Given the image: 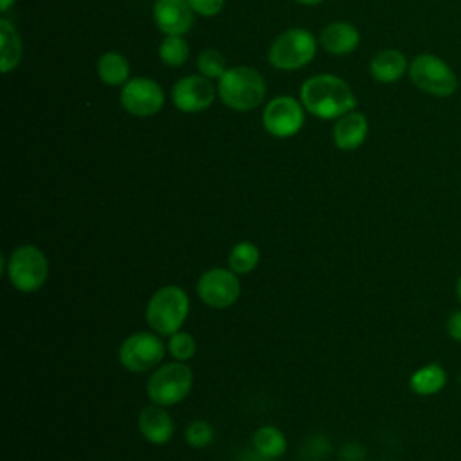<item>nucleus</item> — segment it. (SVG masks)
I'll use <instances>...</instances> for the list:
<instances>
[{
	"mask_svg": "<svg viewBox=\"0 0 461 461\" xmlns=\"http://www.w3.org/2000/svg\"><path fill=\"white\" fill-rule=\"evenodd\" d=\"M303 106L319 119H339L357 104L349 85L331 74H319L301 86Z\"/></svg>",
	"mask_w": 461,
	"mask_h": 461,
	"instance_id": "1",
	"label": "nucleus"
},
{
	"mask_svg": "<svg viewBox=\"0 0 461 461\" xmlns=\"http://www.w3.org/2000/svg\"><path fill=\"white\" fill-rule=\"evenodd\" d=\"M187 315L189 297L185 290L176 285H166L155 290L144 310L146 324L160 337H169L182 330Z\"/></svg>",
	"mask_w": 461,
	"mask_h": 461,
	"instance_id": "2",
	"label": "nucleus"
},
{
	"mask_svg": "<svg viewBox=\"0 0 461 461\" xmlns=\"http://www.w3.org/2000/svg\"><path fill=\"white\" fill-rule=\"evenodd\" d=\"M2 272L11 286L22 294L38 292L49 277V259L36 245H20L9 256H2Z\"/></svg>",
	"mask_w": 461,
	"mask_h": 461,
	"instance_id": "3",
	"label": "nucleus"
},
{
	"mask_svg": "<svg viewBox=\"0 0 461 461\" xmlns=\"http://www.w3.org/2000/svg\"><path fill=\"white\" fill-rule=\"evenodd\" d=\"M265 79L250 67H232L218 81V95L225 106L247 112L254 110L265 99Z\"/></svg>",
	"mask_w": 461,
	"mask_h": 461,
	"instance_id": "4",
	"label": "nucleus"
},
{
	"mask_svg": "<svg viewBox=\"0 0 461 461\" xmlns=\"http://www.w3.org/2000/svg\"><path fill=\"white\" fill-rule=\"evenodd\" d=\"M193 371L185 362H167L151 371L146 382V394L151 403L171 407L187 398L193 389Z\"/></svg>",
	"mask_w": 461,
	"mask_h": 461,
	"instance_id": "5",
	"label": "nucleus"
},
{
	"mask_svg": "<svg viewBox=\"0 0 461 461\" xmlns=\"http://www.w3.org/2000/svg\"><path fill=\"white\" fill-rule=\"evenodd\" d=\"M409 77L416 88L434 97H448L457 90L456 72L436 54H418L409 65Z\"/></svg>",
	"mask_w": 461,
	"mask_h": 461,
	"instance_id": "6",
	"label": "nucleus"
},
{
	"mask_svg": "<svg viewBox=\"0 0 461 461\" xmlns=\"http://www.w3.org/2000/svg\"><path fill=\"white\" fill-rule=\"evenodd\" d=\"M166 342L155 331H135L119 346V362L130 373H148L158 367L166 355Z\"/></svg>",
	"mask_w": 461,
	"mask_h": 461,
	"instance_id": "7",
	"label": "nucleus"
},
{
	"mask_svg": "<svg viewBox=\"0 0 461 461\" xmlns=\"http://www.w3.org/2000/svg\"><path fill=\"white\" fill-rule=\"evenodd\" d=\"M315 38L306 29L281 32L268 49V63L279 70H295L308 65L315 56Z\"/></svg>",
	"mask_w": 461,
	"mask_h": 461,
	"instance_id": "8",
	"label": "nucleus"
},
{
	"mask_svg": "<svg viewBox=\"0 0 461 461\" xmlns=\"http://www.w3.org/2000/svg\"><path fill=\"white\" fill-rule=\"evenodd\" d=\"M240 294L241 285L238 274H234L229 267H212L196 281L198 299L212 310L230 308L238 301Z\"/></svg>",
	"mask_w": 461,
	"mask_h": 461,
	"instance_id": "9",
	"label": "nucleus"
},
{
	"mask_svg": "<svg viewBox=\"0 0 461 461\" xmlns=\"http://www.w3.org/2000/svg\"><path fill=\"white\" fill-rule=\"evenodd\" d=\"M304 115L299 101L288 95L274 97L263 110L265 130L279 139L294 137L303 128Z\"/></svg>",
	"mask_w": 461,
	"mask_h": 461,
	"instance_id": "10",
	"label": "nucleus"
},
{
	"mask_svg": "<svg viewBox=\"0 0 461 461\" xmlns=\"http://www.w3.org/2000/svg\"><path fill=\"white\" fill-rule=\"evenodd\" d=\"M121 103L128 113L135 117H149L162 108L164 92L153 79L133 77L124 83Z\"/></svg>",
	"mask_w": 461,
	"mask_h": 461,
	"instance_id": "11",
	"label": "nucleus"
},
{
	"mask_svg": "<svg viewBox=\"0 0 461 461\" xmlns=\"http://www.w3.org/2000/svg\"><path fill=\"white\" fill-rule=\"evenodd\" d=\"M214 86L205 76H187L176 81L171 97L173 104L187 113L205 110L214 101Z\"/></svg>",
	"mask_w": 461,
	"mask_h": 461,
	"instance_id": "12",
	"label": "nucleus"
},
{
	"mask_svg": "<svg viewBox=\"0 0 461 461\" xmlns=\"http://www.w3.org/2000/svg\"><path fill=\"white\" fill-rule=\"evenodd\" d=\"M193 9L187 0H157L153 20L166 36H182L193 25Z\"/></svg>",
	"mask_w": 461,
	"mask_h": 461,
	"instance_id": "13",
	"label": "nucleus"
},
{
	"mask_svg": "<svg viewBox=\"0 0 461 461\" xmlns=\"http://www.w3.org/2000/svg\"><path fill=\"white\" fill-rule=\"evenodd\" d=\"M137 427H139L140 436L148 443L158 445V447L169 443L173 438V432H175L173 416L166 411V407L157 405V403H151L139 412Z\"/></svg>",
	"mask_w": 461,
	"mask_h": 461,
	"instance_id": "14",
	"label": "nucleus"
},
{
	"mask_svg": "<svg viewBox=\"0 0 461 461\" xmlns=\"http://www.w3.org/2000/svg\"><path fill=\"white\" fill-rule=\"evenodd\" d=\"M367 119L362 112H348L339 117L333 126V140L339 149L353 151L360 148L367 137Z\"/></svg>",
	"mask_w": 461,
	"mask_h": 461,
	"instance_id": "15",
	"label": "nucleus"
},
{
	"mask_svg": "<svg viewBox=\"0 0 461 461\" xmlns=\"http://www.w3.org/2000/svg\"><path fill=\"white\" fill-rule=\"evenodd\" d=\"M360 41V34L355 25L348 22H335L322 29L321 32V45L330 54H349L357 49Z\"/></svg>",
	"mask_w": 461,
	"mask_h": 461,
	"instance_id": "16",
	"label": "nucleus"
},
{
	"mask_svg": "<svg viewBox=\"0 0 461 461\" xmlns=\"http://www.w3.org/2000/svg\"><path fill=\"white\" fill-rule=\"evenodd\" d=\"M447 382L448 375L438 362L423 364L409 376V387L418 396H434L445 389Z\"/></svg>",
	"mask_w": 461,
	"mask_h": 461,
	"instance_id": "17",
	"label": "nucleus"
},
{
	"mask_svg": "<svg viewBox=\"0 0 461 461\" xmlns=\"http://www.w3.org/2000/svg\"><path fill=\"white\" fill-rule=\"evenodd\" d=\"M407 58L396 49L376 52L369 63L371 76L380 83H394L407 72Z\"/></svg>",
	"mask_w": 461,
	"mask_h": 461,
	"instance_id": "18",
	"label": "nucleus"
},
{
	"mask_svg": "<svg viewBox=\"0 0 461 461\" xmlns=\"http://www.w3.org/2000/svg\"><path fill=\"white\" fill-rule=\"evenodd\" d=\"M254 450L267 459H279L286 452V436L274 425H261L252 434Z\"/></svg>",
	"mask_w": 461,
	"mask_h": 461,
	"instance_id": "19",
	"label": "nucleus"
},
{
	"mask_svg": "<svg viewBox=\"0 0 461 461\" xmlns=\"http://www.w3.org/2000/svg\"><path fill=\"white\" fill-rule=\"evenodd\" d=\"M22 58V40L11 22L0 20V65L2 72H11Z\"/></svg>",
	"mask_w": 461,
	"mask_h": 461,
	"instance_id": "20",
	"label": "nucleus"
},
{
	"mask_svg": "<svg viewBox=\"0 0 461 461\" xmlns=\"http://www.w3.org/2000/svg\"><path fill=\"white\" fill-rule=\"evenodd\" d=\"M97 76L110 86L124 85L130 76V65L119 52H106L97 61Z\"/></svg>",
	"mask_w": 461,
	"mask_h": 461,
	"instance_id": "21",
	"label": "nucleus"
},
{
	"mask_svg": "<svg viewBox=\"0 0 461 461\" xmlns=\"http://www.w3.org/2000/svg\"><path fill=\"white\" fill-rule=\"evenodd\" d=\"M259 259H261V252L256 243L240 241L230 249V252L227 256V267L234 274L243 276V274H250L252 270H256V267L259 265Z\"/></svg>",
	"mask_w": 461,
	"mask_h": 461,
	"instance_id": "22",
	"label": "nucleus"
},
{
	"mask_svg": "<svg viewBox=\"0 0 461 461\" xmlns=\"http://www.w3.org/2000/svg\"><path fill=\"white\" fill-rule=\"evenodd\" d=\"M158 56L167 67H180L189 56V47L182 36H166L158 47Z\"/></svg>",
	"mask_w": 461,
	"mask_h": 461,
	"instance_id": "23",
	"label": "nucleus"
},
{
	"mask_svg": "<svg viewBox=\"0 0 461 461\" xmlns=\"http://www.w3.org/2000/svg\"><path fill=\"white\" fill-rule=\"evenodd\" d=\"M166 348H167V353L173 357V360L187 362L196 353V340L189 331L178 330L176 333L167 337Z\"/></svg>",
	"mask_w": 461,
	"mask_h": 461,
	"instance_id": "24",
	"label": "nucleus"
},
{
	"mask_svg": "<svg viewBox=\"0 0 461 461\" xmlns=\"http://www.w3.org/2000/svg\"><path fill=\"white\" fill-rule=\"evenodd\" d=\"M185 443L193 448H207L214 441V427L211 421L196 418L185 427Z\"/></svg>",
	"mask_w": 461,
	"mask_h": 461,
	"instance_id": "25",
	"label": "nucleus"
},
{
	"mask_svg": "<svg viewBox=\"0 0 461 461\" xmlns=\"http://www.w3.org/2000/svg\"><path fill=\"white\" fill-rule=\"evenodd\" d=\"M196 67L202 72V76H205L209 79H214V77L220 79L227 70L223 54L214 49H205L203 52H200V56L196 59Z\"/></svg>",
	"mask_w": 461,
	"mask_h": 461,
	"instance_id": "26",
	"label": "nucleus"
},
{
	"mask_svg": "<svg viewBox=\"0 0 461 461\" xmlns=\"http://www.w3.org/2000/svg\"><path fill=\"white\" fill-rule=\"evenodd\" d=\"M191 9L202 16H214L221 11L223 0H187Z\"/></svg>",
	"mask_w": 461,
	"mask_h": 461,
	"instance_id": "27",
	"label": "nucleus"
},
{
	"mask_svg": "<svg viewBox=\"0 0 461 461\" xmlns=\"http://www.w3.org/2000/svg\"><path fill=\"white\" fill-rule=\"evenodd\" d=\"M445 328H447V335H448L452 340L461 342V310H454V312L447 317Z\"/></svg>",
	"mask_w": 461,
	"mask_h": 461,
	"instance_id": "28",
	"label": "nucleus"
},
{
	"mask_svg": "<svg viewBox=\"0 0 461 461\" xmlns=\"http://www.w3.org/2000/svg\"><path fill=\"white\" fill-rule=\"evenodd\" d=\"M364 456H366V450L358 443H348L340 450V457L344 461H362Z\"/></svg>",
	"mask_w": 461,
	"mask_h": 461,
	"instance_id": "29",
	"label": "nucleus"
},
{
	"mask_svg": "<svg viewBox=\"0 0 461 461\" xmlns=\"http://www.w3.org/2000/svg\"><path fill=\"white\" fill-rule=\"evenodd\" d=\"M13 4H14V0H0V9L5 13Z\"/></svg>",
	"mask_w": 461,
	"mask_h": 461,
	"instance_id": "30",
	"label": "nucleus"
},
{
	"mask_svg": "<svg viewBox=\"0 0 461 461\" xmlns=\"http://www.w3.org/2000/svg\"><path fill=\"white\" fill-rule=\"evenodd\" d=\"M456 295H457V301H459V304H461V276H459L457 281H456Z\"/></svg>",
	"mask_w": 461,
	"mask_h": 461,
	"instance_id": "31",
	"label": "nucleus"
},
{
	"mask_svg": "<svg viewBox=\"0 0 461 461\" xmlns=\"http://www.w3.org/2000/svg\"><path fill=\"white\" fill-rule=\"evenodd\" d=\"M297 4H303V5H317V4H321L322 0H295Z\"/></svg>",
	"mask_w": 461,
	"mask_h": 461,
	"instance_id": "32",
	"label": "nucleus"
}]
</instances>
